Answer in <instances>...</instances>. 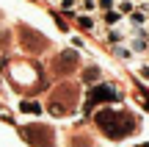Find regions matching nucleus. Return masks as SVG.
Segmentation results:
<instances>
[{"label":"nucleus","mask_w":149,"mask_h":147,"mask_svg":"<svg viewBox=\"0 0 149 147\" xmlns=\"http://www.w3.org/2000/svg\"><path fill=\"white\" fill-rule=\"evenodd\" d=\"M130 36H124V31H119V25L116 28H108V33H105V44H111V47H116V44H124Z\"/></svg>","instance_id":"f257e3e1"},{"label":"nucleus","mask_w":149,"mask_h":147,"mask_svg":"<svg viewBox=\"0 0 149 147\" xmlns=\"http://www.w3.org/2000/svg\"><path fill=\"white\" fill-rule=\"evenodd\" d=\"M127 20H130V25H133V28H144L146 22H149V11H141V8H135L133 14L127 17Z\"/></svg>","instance_id":"f03ea898"},{"label":"nucleus","mask_w":149,"mask_h":147,"mask_svg":"<svg viewBox=\"0 0 149 147\" xmlns=\"http://www.w3.org/2000/svg\"><path fill=\"white\" fill-rule=\"evenodd\" d=\"M122 20H124V17L119 14L116 8H111V11H102V22H105L108 28H116V25H122Z\"/></svg>","instance_id":"7ed1b4c3"},{"label":"nucleus","mask_w":149,"mask_h":147,"mask_svg":"<svg viewBox=\"0 0 149 147\" xmlns=\"http://www.w3.org/2000/svg\"><path fill=\"white\" fill-rule=\"evenodd\" d=\"M113 53H116L119 58H124V61H135V53L127 47V44H116V47H113Z\"/></svg>","instance_id":"20e7f679"},{"label":"nucleus","mask_w":149,"mask_h":147,"mask_svg":"<svg viewBox=\"0 0 149 147\" xmlns=\"http://www.w3.org/2000/svg\"><path fill=\"white\" fill-rule=\"evenodd\" d=\"M116 11H119L122 17H130V14L135 11V3H133V0H119V3H116Z\"/></svg>","instance_id":"39448f33"},{"label":"nucleus","mask_w":149,"mask_h":147,"mask_svg":"<svg viewBox=\"0 0 149 147\" xmlns=\"http://www.w3.org/2000/svg\"><path fill=\"white\" fill-rule=\"evenodd\" d=\"M77 25L83 28V31H94L97 20H94V17H91V14H80V17H77Z\"/></svg>","instance_id":"423d86ee"},{"label":"nucleus","mask_w":149,"mask_h":147,"mask_svg":"<svg viewBox=\"0 0 149 147\" xmlns=\"http://www.w3.org/2000/svg\"><path fill=\"white\" fill-rule=\"evenodd\" d=\"M77 6H80V11H83V14L97 11V0H77Z\"/></svg>","instance_id":"0eeeda50"},{"label":"nucleus","mask_w":149,"mask_h":147,"mask_svg":"<svg viewBox=\"0 0 149 147\" xmlns=\"http://www.w3.org/2000/svg\"><path fill=\"white\" fill-rule=\"evenodd\" d=\"M135 75H138L141 81H146V83H149V61H144V64L135 67Z\"/></svg>","instance_id":"6e6552de"},{"label":"nucleus","mask_w":149,"mask_h":147,"mask_svg":"<svg viewBox=\"0 0 149 147\" xmlns=\"http://www.w3.org/2000/svg\"><path fill=\"white\" fill-rule=\"evenodd\" d=\"M97 8L100 11H111V8H116V0H97Z\"/></svg>","instance_id":"1a4fd4ad"},{"label":"nucleus","mask_w":149,"mask_h":147,"mask_svg":"<svg viewBox=\"0 0 149 147\" xmlns=\"http://www.w3.org/2000/svg\"><path fill=\"white\" fill-rule=\"evenodd\" d=\"M58 6H61V11H72L74 6H77V0H61Z\"/></svg>","instance_id":"9d476101"},{"label":"nucleus","mask_w":149,"mask_h":147,"mask_svg":"<svg viewBox=\"0 0 149 147\" xmlns=\"http://www.w3.org/2000/svg\"><path fill=\"white\" fill-rule=\"evenodd\" d=\"M72 44H74V47H83L86 42H83V39H80V36H72Z\"/></svg>","instance_id":"9b49d317"},{"label":"nucleus","mask_w":149,"mask_h":147,"mask_svg":"<svg viewBox=\"0 0 149 147\" xmlns=\"http://www.w3.org/2000/svg\"><path fill=\"white\" fill-rule=\"evenodd\" d=\"M144 31H146V33H149V22H146V25H144Z\"/></svg>","instance_id":"f8f14e48"},{"label":"nucleus","mask_w":149,"mask_h":147,"mask_svg":"<svg viewBox=\"0 0 149 147\" xmlns=\"http://www.w3.org/2000/svg\"><path fill=\"white\" fill-rule=\"evenodd\" d=\"M116 3H119V0H116Z\"/></svg>","instance_id":"ddd939ff"}]
</instances>
